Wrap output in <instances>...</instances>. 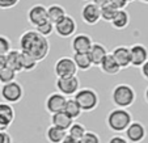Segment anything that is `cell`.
Masks as SVG:
<instances>
[{"label": "cell", "instance_id": "6da1fadb", "mask_svg": "<svg viewBox=\"0 0 148 143\" xmlns=\"http://www.w3.org/2000/svg\"><path fill=\"white\" fill-rule=\"evenodd\" d=\"M20 51L30 55L37 62H41L47 58L50 53V42L46 37L41 36L36 29L25 30L18 39Z\"/></svg>", "mask_w": 148, "mask_h": 143}, {"label": "cell", "instance_id": "7a4b0ae2", "mask_svg": "<svg viewBox=\"0 0 148 143\" xmlns=\"http://www.w3.org/2000/svg\"><path fill=\"white\" fill-rule=\"evenodd\" d=\"M112 101L113 104L119 109H127L130 108L136 100V92L130 84L119 83L114 85L112 89Z\"/></svg>", "mask_w": 148, "mask_h": 143}, {"label": "cell", "instance_id": "3957f363", "mask_svg": "<svg viewBox=\"0 0 148 143\" xmlns=\"http://www.w3.org/2000/svg\"><path fill=\"white\" fill-rule=\"evenodd\" d=\"M132 121V114L127 109L115 108L108 114L106 125L113 133H125Z\"/></svg>", "mask_w": 148, "mask_h": 143}, {"label": "cell", "instance_id": "277c9868", "mask_svg": "<svg viewBox=\"0 0 148 143\" xmlns=\"http://www.w3.org/2000/svg\"><path fill=\"white\" fill-rule=\"evenodd\" d=\"M73 98L79 104L81 112H92L100 104L98 93L93 88H80L73 96Z\"/></svg>", "mask_w": 148, "mask_h": 143}, {"label": "cell", "instance_id": "5b68a950", "mask_svg": "<svg viewBox=\"0 0 148 143\" xmlns=\"http://www.w3.org/2000/svg\"><path fill=\"white\" fill-rule=\"evenodd\" d=\"M0 96L4 102H8L11 105L17 104L24 97V87L17 80L11 81L8 84H3L0 87Z\"/></svg>", "mask_w": 148, "mask_h": 143}, {"label": "cell", "instance_id": "8992f818", "mask_svg": "<svg viewBox=\"0 0 148 143\" xmlns=\"http://www.w3.org/2000/svg\"><path fill=\"white\" fill-rule=\"evenodd\" d=\"M77 67L73 62L72 56H62L54 63V74L56 78H71L76 76Z\"/></svg>", "mask_w": 148, "mask_h": 143}, {"label": "cell", "instance_id": "52a82bcc", "mask_svg": "<svg viewBox=\"0 0 148 143\" xmlns=\"http://www.w3.org/2000/svg\"><path fill=\"white\" fill-rule=\"evenodd\" d=\"M55 87L59 93H62L66 97L75 96L76 92L80 89V80L77 76H71V78H56Z\"/></svg>", "mask_w": 148, "mask_h": 143}, {"label": "cell", "instance_id": "ba28073f", "mask_svg": "<svg viewBox=\"0 0 148 143\" xmlns=\"http://www.w3.org/2000/svg\"><path fill=\"white\" fill-rule=\"evenodd\" d=\"M54 30H55L56 36H59L60 38H70V37H73L76 34L77 24H76L75 19L72 16L67 14L60 21L54 24Z\"/></svg>", "mask_w": 148, "mask_h": 143}, {"label": "cell", "instance_id": "9c48e42d", "mask_svg": "<svg viewBox=\"0 0 148 143\" xmlns=\"http://www.w3.org/2000/svg\"><path fill=\"white\" fill-rule=\"evenodd\" d=\"M126 139L129 140V143H140L144 140L145 135H147V130L145 126L139 122V121H132L130 126L126 129L125 131Z\"/></svg>", "mask_w": 148, "mask_h": 143}, {"label": "cell", "instance_id": "30bf717a", "mask_svg": "<svg viewBox=\"0 0 148 143\" xmlns=\"http://www.w3.org/2000/svg\"><path fill=\"white\" fill-rule=\"evenodd\" d=\"M80 16H81V20L87 25H96V24L100 23L101 20V9L97 6H95L92 1L90 3H85L83 6V8H81Z\"/></svg>", "mask_w": 148, "mask_h": 143}, {"label": "cell", "instance_id": "8fae6325", "mask_svg": "<svg viewBox=\"0 0 148 143\" xmlns=\"http://www.w3.org/2000/svg\"><path fill=\"white\" fill-rule=\"evenodd\" d=\"M66 101H67L66 96H63L59 92H53L46 98L45 108L50 114H55V113H59V112H63V110H64Z\"/></svg>", "mask_w": 148, "mask_h": 143}, {"label": "cell", "instance_id": "7c38bea8", "mask_svg": "<svg viewBox=\"0 0 148 143\" xmlns=\"http://www.w3.org/2000/svg\"><path fill=\"white\" fill-rule=\"evenodd\" d=\"M130 58L132 67H142L148 60V49L143 43H134L130 46Z\"/></svg>", "mask_w": 148, "mask_h": 143}, {"label": "cell", "instance_id": "4fadbf2b", "mask_svg": "<svg viewBox=\"0 0 148 143\" xmlns=\"http://www.w3.org/2000/svg\"><path fill=\"white\" fill-rule=\"evenodd\" d=\"M93 45V39L90 38V36H88L87 33H79L75 34L72 37V41H71V49H72L73 53H88L90 50Z\"/></svg>", "mask_w": 148, "mask_h": 143}, {"label": "cell", "instance_id": "5bb4252c", "mask_svg": "<svg viewBox=\"0 0 148 143\" xmlns=\"http://www.w3.org/2000/svg\"><path fill=\"white\" fill-rule=\"evenodd\" d=\"M28 21L33 28H37L42 23L47 21V11L42 4H34L28 11Z\"/></svg>", "mask_w": 148, "mask_h": 143}, {"label": "cell", "instance_id": "9a60e30c", "mask_svg": "<svg viewBox=\"0 0 148 143\" xmlns=\"http://www.w3.org/2000/svg\"><path fill=\"white\" fill-rule=\"evenodd\" d=\"M113 58L115 59V62L118 63L121 68H127L131 67V58H130V47L127 46H117L113 49L110 53Z\"/></svg>", "mask_w": 148, "mask_h": 143}, {"label": "cell", "instance_id": "2e32d148", "mask_svg": "<svg viewBox=\"0 0 148 143\" xmlns=\"http://www.w3.org/2000/svg\"><path fill=\"white\" fill-rule=\"evenodd\" d=\"M106 54H108V50L102 43L93 42L90 50L88 51V55H89V59L92 62V66H97L98 67L101 65V62L103 60V58L106 56Z\"/></svg>", "mask_w": 148, "mask_h": 143}, {"label": "cell", "instance_id": "e0dca14e", "mask_svg": "<svg viewBox=\"0 0 148 143\" xmlns=\"http://www.w3.org/2000/svg\"><path fill=\"white\" fill-rule=\"evenodd\" d=\"M98 67H100V70L102 71L103 74L110 75V76L117 75V74H119L121 70H122V68L118 66V63L115 62V59L113 58V55L110 53L106 54V56L103 58V60L101 62V65L98 66Z\"/></svg>", "mask_w": 148, "mask_h": 143}, {"label": "cell", "instance_id": "ac0fdd59", "mask_svg": "<svg viewBox=\"0 0 148 143\" xmlns=\"http://www.w3.org/2000/svg\"><path fill=\"white\" fill-rule=\"evenodd\" d=\"M46 11H47V20L50 23L56 24L58 21H60L63 17L67 16V12H66V8L60 4H50L49 7H46Z\"/></svg>", "mask_w": 148, "mask_h": 143}, {"label": "cell", "instance_id": "d6986e66", "mask_svg": "<svg viewBox=\"0 0 148 143\" xmlns=\"http://www.w3.org/2000/svg\"><path fill=\"white\" fill-rule=\"evenodd\" d=\"M73 124V120H71L64 112H59L55 114H51V126H55L60 130L67 131Z\"/></svg>", "mask_w": 148, "mask_h": 143}, {"label": "cell", "instance_id": "ffe728a7", "mask_svg": "<svg viewBox=\"0 0 148 143\" xmlns=\"http://www.w3.org/2000/svg\"><path fill=\"white\" fill-rule=\"evenodd\" d=\"M20 55H21V51L16 50V49H11V50L5 54L7 67L11 68V70H13L16 74L21 72V62H20Z\"/></svg>", "mask_w": 148, "mask_h": 143}, {"label": "cell", "instance_id": "44dd1931", "mask_svg": "<svg viewBox=\"0 0 148 143\" xmlns=\"http://www.w3.org/2000/svg\"><path fill=\"white\" fill-rule=\"evenodd\" d=\"M110 24H112V26L114 29H117V30H123V29H126L127 26L130 25V14H129V12L126 11V9H119Z\"/></svg>", "mask_w": 148, "mask_h": 143}, {"label": "cell", "instance_id": "7402d4cb", "mask_svg": "<svg viewBox=\"0 0 148 143\" xmlns=\"http://www.w3.org/2000/svg\"><path fill=\"white\" fill-rule=\"evenodd\" d=\"M66 137H67V131L51 126V125L46 130V139L49 140V143H62Z\"/></svg>", "mask_w": 148, "mask_h": 143}, {"label": "cell", "instance_id": "603a6c76", "mask_svg": "<svg viewBox=\"0 0 148 143\" xmlns=\"http://www.w3.org/2000/svg\"><path fill=\"white\" fill-rule=\"evenodd\" d=\"M72 59H73V62H75L76 67H77V70H80V71H88L93 67L88 53H84V54L73 53Z\"/></svg>", "mask_w": 148, "mask_h": 143}, {"label": "cell", "instance_id": "cb8c5ba5", "mask_svg": "<svg viewBox=\"0 0 148 143\" xmlns=\"http://www.w3.org/2000/svg\"><path fill=\"white\" fill-rule=\"evenodd\" d=\"M63 112L66 113V114L68 116V117L71 118V120L75 121L76 118H79L81 116V109L80 107H79V104L75 101V98L71 97V98H67V101H66V105H64V110Z\"/></svg>", "mask_w": 148, "mask_h": 143}, {"label": "cell", "instance_id": "d4e9b609", "mask_svg": "<svg viewBox=\"0 0 148 143\" xmlns=\"http://www.w3.org/2000/svg\"><path fill=\"white\" fill-rule=\"evenodd\" d=\"M20 62H21V71H24V72H30V71L36 70L37 65H38L36 59H33L30 55H28L25 53H21Z\"/></svg>", "mask_w": 148, "mask_h": 143}, {"label": "cell", "instance_id": "484cf974", "mask_svg": "<svg viewBox=\"0 0 148 143\" xmlns=\"http://www.w3.org/2000/svg\"><path fill=\"white\" fill-rule=\"evenodd\" d=\"M0 117L7 120L8 122L13 124L14 121V117H16V113H14V109L11 104L8 102H0Z\"/></svg>", "mask_w": 148, "mask_h": 143}, {"label": "cell", "instance_id": "4316f807", "mask_svg": "<svg viewBox=\"0 0 148 143\" xmlns=\"http://www.w3.org/2000/svg\"><path fill=\"white\" fill-rule=\"evenodd\" d=\"M87 131H88V130L85 129V126H84L83 124L73 121V124L71 125V127L67 130V135H70V137H72V138H75V139L80 140L81 138H83V135L85 134Z\"/></svg>", "mask_w": 148, "mask_h": 143}, {"label": "cell", "instance_id": "83f0119b", "mask_svg": "<svg viewBox=\"0 0 148 143\" xmlns=\"http://www.w3.org/2000/svg\"><path fill=\"white\" fill-rule=\"evenodd\" d=\"M118 11H119V9H117L114 6H112V4L103 7V8H101V20L106 21V23H112Z\"/></svg>", "mask_w": 148, "mask_h": 143}, {"label": "cell", "instance_id": "f1b7e54d", "mask_svg": "<svg viewBox=\"0 0 148 143\" xmlns=\"http://www.w3.org/2000/svg\"><path fill=\"white\" fill-rule=\"evenodd\" d=\"M16 75L17 74L8 67L0 70V84L3 85V84H8L11 81H14L16 80Z\"/></svg>", "mask_w": 148, "mask_h": 143}, {"label": "cell", "instance_id": "f546056e", "mask_svg": "<svg viewBox=\"0 0 148 143\" xmlns=\"http://www.w3.org/2000/svg\"><path fill=\"white\" fill-rule=\"evenodd\" d=\"M34 29H36V30L38 32L41 36H43V37H46V38H47V37L54 32V24L50 23V21L47 20V21L42 23L41 25H38L37 28H34Z\"/></svg>", "mask_w": 148, "mask_h": 143}, {"label": "cell", "instance_id": "4dcf8cb0", "mask_svg": "<svg viewBox=\"0 0 148 143\" xmlns=\"http://www.w3.org/2000/svg\"><path fill=\"white\" fill-rule=\"evenodd\" d=\"M79 143H101L100 139V135L95 131H87L85 134L83 135Z\"/></svg>", "mask_w": 148, "mask_h": 143}, {"label": "cell", "instance_id": "1f68e13d", "mask_svg": "<svg viewBox=\"0 0 148 143\" xmlns=\"http://www.w3.org/2000/svg\"><path fill=\"white\" fill-rule=\"evenodd\" d=\"M11 49V41L5 36H0V55H5Z\"/></svg>", "mask_w": 148, "mask_h": 143}, {"label": "cell", "instance_id": "d6a6232c", "mask_svg": "<svg viewBox=\"0 0 148 143\" xmlns=\"http://www.w3.org/2000/svg\"><path fill=\"white\" fill-rule=\"evenodd\" d=\"M20 3V0H0V9H11Z\"/></svg>", "mask_w": 148, "mask_h": 143}, {"label": "cell", "instance_id": "836d02e7", "mask_svg": "<svg viewBox=\"0 0 148 143\" xmlns=\"http://www.w3.org/2000/svg\"><path fill=\"white\" fill-rule=\"evenodd\" d=\"M110 4L114 6L117 9H125L130 3L127 0H110Z\"/></svg>", "mask_w": 148, "mask_h": 143}, {"label": "cell", "instance_id": "e575fe53", "mask_svg": "<svg viewBox=\"0 0 148 143\" xmlns=\"http://www.w3.org/2000/svg\"><path fill=\"white\" fill-rule=\"evenodd\" d=\"M106 143H129V140L126 139L125 137H122V135L115 134V135H113V137H110Z\"/></svg>", "mask_w": 148, "mask_h": 143}, {"label": "cell", "instance_id": "d590c367", "mask_svg": "<svg viewBox=\"0 0 148 143\" xmlns=\"http://www.w3.org/2000/svg\"><path fill=\"white\" fill-rule=\"evenodd\" d=\"M0 143H12V137L8 131H0Z\"/></svg>", "mask_w": 148, "mask_h": 143}, {"label": "cell", "instance_id": "8d00e7d4", "mask_svg": "<svg viewBox=\"0 0 148 143\" xmlns=\"http://www.w3.org/2000/svg\"><path fill=\"white\" fill-rule=\"evenodd\" d=\"M11 122H8L7 120H4V118L0 117V131H8L9 126H11Z\"/></svg>", "mask_w": 148, "mask_h": 143}, {"label": "cell", "instance_id": "74e56055", "mask_svg": "<svg viewBox=\"0 0 148 143\" xmlns=\"http://www.w3.org/2000/svg\"><path fill=\"white\" fill-rule=\"evenodd\" d=\"M92 3L95 4V6H97L98 8H103V7H106L110 4V0H92Z\"/></svg>", "mask_w": 148, "mask_h": 143}, {"label": "cell", "instance_id": "f35d334b", "mask_svg": "<svg viewBox=\"0 0 148 143\" xmlns=\"http://www.w3.org/2000/svg\"><path fill=\"white\" fill-rule=\"evenodd\" d=\"M140 72H142L143 78H144L145 80H148V60L142 66V67H140Z\"/></svg>", "mask_w": 148, "mask_h": 143}, {"label": "cell", "instance_id": "ab89813d", "mask_svg": "<svg viewBox=\"0 0 148 143\" xmlns=\"http://www.w3.org/2000/svg\"><path fill=\"white\" fill-rule=\"evenodd\" d=\"M7 67V58L5 55H0V70Z\"/></svg>", "mask_w": 148, "mask_h": 143}, {"label": "cell", "instance_id": "60d3db41", "mask_svg": "<svg viewBox=\"0 0 148 143\" xmlns=\"http://www.w3.org/2000/svg\"><path fill=\"white\" fill-rule=\"evenodd\" d=\"M62 143H79V140L75 139V138H72V137H70V135H67V137L63 139Z\"/></svg>", "mask_w": 148, "mask_h": 143}, {"label": "cell", "instance_id": "b9f144b4", "mask_svg": "<svg viewBox=\"0 0 148 143\" xmlns=\"http://www.w3.org/2000/svg\"><path fill=\"white\" fill-rule=\"evenodd\" d=\"M144 100H145V102L148 104V87L145 88V91H144Z\"/></svg>", "mask_w": 148, "mask_h": 143}, {"label": "cell", "instance_id": "7bdbcfd3", "mask_svg": "<svg viewBox=\"0 0 148 143\" xmlns=\"http://www.w3.org/2000/svg\"><path fill=\"white\" fill-rule=\"evenodd\" d=\"M142 3H144V4H148V0H140Z\"/></svg>", "mask_w": 148, "mask_h": 143}, {"label": "cell", "instance_id": "ee69618b", "mask_svg": "<svg viewBox=\"0 0 148 143\" xmlns=\"http://www.w3.org/2000/svg\"><path fill=\"white\" fill-rule=\"evenodd\" d=\"M127 1H129V3H132V1H135V0H127Z\"/></svg>", "mask_w": 148, "mask_h": 143}, {"label": "cell", "instance_id": "f6af8a7d", "mask_svg": "<svg viewBox=\"0 0 148 143\" xmlns=\"http://www.w3.org/2000/svg\"><path fill=\"white\" fill-rule=\"evenodd\" d=\"M84 1H92V0H84Z\"/></svg>", "mask_w": 148, "mask_h": 143}, {"label": "cell", "instance_id": "bcb514c9", "mask_svg": "<svg viewBox=\"0 0 148 143\" xmlns=\"http://www.w3.org/2000/svg\"><path fill=\"white\" fill-rule=\"evenodd\" d=\"M0 87H1V84H0Z\"/></svg>", "mask_w": 148, "mask_h": 143}]
</instances>
